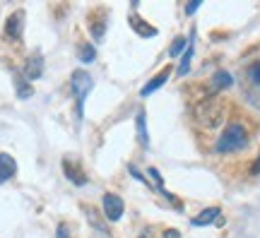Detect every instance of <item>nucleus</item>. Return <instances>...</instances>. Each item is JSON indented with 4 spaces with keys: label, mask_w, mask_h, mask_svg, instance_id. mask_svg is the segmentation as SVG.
<instances>
[{
    "label": "nucleus",
    "mask_w": 260,
    "mask_h": 238,
    "mask_svg": "<svg viewBox=\"0 0 260 238\" xmlns=\"http://www.w3.org/2000/svg\"><path fill=\"white\" fill-rule=\"evenodd\" d=\"M226 118V106L219 96H207L195 106V120L203 130H214L219 128Z\"/></svg>",
    "instance_id": "f257e3e1"
},
{
    "label": "nucleus",
    "mask_w": 260,
    "mask_h": 238,
    "mask_svg": "<svg viewBox=\"0 0 260 238\" xmlns=\"http://www.w3.org/2000/svg\"><path fill=\"white\" fill-rule=\"evenodd\" d=\"M246 147H248V132H246V128H243L241 123H232L219 135L217 145H214V152L217 154H232V152H241Z\"/></svg>",
    "instance_id": "f03ea898"
},
{
    "label": "nucleus",
    "mask_w": 260,
    "mask_h": 238,
    "mask_svg": "<svg viewBox=\"0 0 260 238\" xmlns=\"http://www.w3.org/2000/svg\"><path fill=\"white\" fill-rule=\"evenodd\" d=\"M70 87H73L75 101H77V118H82V113H84V101H87V94L92 92V87H94L92 75H89V73H84V70H77V73H73V77H70Z\"/></svg>",
    "instance_id": "7ed1b4c3"
},
{
    "label": "nucleus",
    "mask_w": 260,
    "mask_h": 238,
    "mask_svg": "<svg viewBox=\"0 0 260 238\" xmlns=\"http://www.w3.org/2000/svg\"><path fill=\"white\" fill-rule=\"evenodd\" d=\"M243 84L248 87L251 101H255V104L260 106V60H253V63L246 67V77H243Z\"/></svg>",
    "instance_id": "20e7f679"
},
{
    "label": "nucleus",
    "mask_w": 260,
    "mask_h": 238,
    "mask_svg": "<svg viewBox=\"0 0 260 238\" xmlns=\"http://www.w3.org/2000/svg\"><path fill=\"white\" fill-rule=\"evenodd\" d=\"M104 217L109 221H118L123 217V212H125V205H123V200L118 197V195H104Z\"/></svg>",
    "instance_id": "39448f33"
},
{
    "label": "nucleus",
    "mask_w": 260,
    "mask_h": 238,
    "mask_svg": "<svg viewBox=\"0 0 260 238\" xmlns=\"http://www.w3.org/2000/svg\"><path fill=\"white\" fill-rule=\"evenodd\" d=\"M22 24H24V12L17 10V12H12L8 17V24H5V37L10 41H19L22 37Z\"/></svg>",
    "instance_id": "423d86ee"
},
{
    "label": "nucleus",
    "mask_w": 260,
    "mask_h": 238,
    "mask_svg": "<svg viewBox=\"0 0 260 238\" xmlns=\"http://www.w3.org/2000/svg\"><path fill=\"white\" fill-rule=\"evenodd\" d=\"M24 80L27 82H34V80H39L41 75H44V58L41 55H31L27 60V65H24Z\"/></svg>",
    "instance_id": "0eeeda50"
},
{
    "label": "nucleus",
    "mask_w": 260,
    "mask_h": 238,
    "mask_svg": "<svg viewBox=\"0 0 260 238\" xmlns=\"http://www.w3.org/2000/svg\"><path fill=\"white\" fill-rule=\"evenodd\" d=\"M15 174H17V161H15L10 154L3 152V154H0V183L10 181Z\"/></svg>",
    "instance_id": "6e6552de"
},
{
    "label": "nucleus",
    "mask_w": 260,
    "mask_h": 238,
    "mask_svg": "<svg viewBox=\"0 0 260 238\" xmlns=\"http://www.w3.org/2000/svg\"><path fill=\"white\" fill-rule=\"evenodd\" d=\"M169 75H171V67H164V70H161V73H159L157 77H154V80H149V82L145 84V87H142L140 96H149L152 92H157L159 87H161V84H164V82L169 80Z\"/></svg>",
    "instance_id": "1a4fd4ad"
},
{
    "label": "nucleus",
    "mask_w": 260,
    "mask_h": 238,
    "mask_svg": "<svg viewBox=\"0 0 260 238\" xmlns=\"http://www.w3.org/2000/svg\"><path fill=\"white\" fill-rule=\"evenodd\" d=\"M219 219V207H207V210H203L198 217H193V226H207V224H214V221Z\"/></svg>",
    "instance_id": "9d476101"
},
{
    "label": "nucleus",
    "mask_w": 260,
    "mask_h": 238,
    "mask_svg": "<svg viewBox=\"0 0 260 238\" xmlns=\"http://www.w3.org/2000/svg\"><path fill=\"white\" fill-rule=\"evenodd\" d=\"M130 27L138 31L140 37H145V39H149V37H157V29L154 27H149L147 22H142V17H138V15H130Z\"/></svg>",
    "instance_id": "9b49d317"
},
{
    "label": "nucleus",
    "mask_w": 260,
    "mask_h": 238,
    "mask_svg": "<svg viewBox=\"0 0 260 238\" xmlns=\"http://www.w3.org/2000/svg\"><path fill=\"white\" fill-rule=\"evenodd\" d=\"M234 84V77L226 70H217L212 77V89L214 92H219V89H226V87H232Z\"/></svg>",
    "instance_id": "f8f14e48"
},
{
    "label": "nucleus",
    "mask_w": 260,
    "mask_h": 238,
    "mask_svg": "<svg viewBox=\"0 0 260 238\" xmlns=\"http://www.w3.org/2000/svg\"><path fill=\"white\" fill-rule=\"evenodd\" d=\"M135 125H138V140L142 147H149V135H147V125H145V111H138V118H135Z\"/></svg>",
    "instance_id": "ddd939ff"
},
{
    "label": "nucleus",
    "mask_w": 260,
    "mask_h": 238,
    "mask_svg": "<svg viewBox=\"0 0 260 238\" xmlns=\"http://www.w3.org/2000/svg\"><path fill=\"white\" fill-rule=\"evenodd\" d=\"M63 168H65V176H68L75 185H84V183H87V176H82V171H80L77 166H70V161H63Z\"/></svg>",
    "instance_id": "4468645a"
},
{
    "label": "nucleus",
    "mask_w": 260,
    "mask_h": 238,
    "mask_svg": "<svg viewBox=\"0 0 260 238\" xmlns=\"http://www.w3.org/2000/svg\"><path fill=\"white\" fill-rule=\"evenodd\" d=\"M15 87H17V94H19V99H29L31 94H34V89H31V84L24 80V75H19L15 73Z\"/></svg>",
    "instance_id": "2eb2a0df"
},
{
    "label": "nucleus",
    "mask_w": 260,
    "mask_h": 238,
    "mask_svg": "<svg viewBox=\"0 0 260 238\" xmlns=\"http://www.w3.org/2000/svg\"><path fill=\"white\" fill-rule=\"evenodd\" d=\"M190 60H193V41H188V48L183 51V55H181V65H178V75H181V77L188 75V70H190Z\"/></svg>",
    "instance_id": "dca6fc26"
},
{
    "label": "nucleus",
    "mask_w": 260,
    "mask_h": 238,
    "mask_svg": "<svg viewBox=\"0 0 260 238\" xmlns=\"http://www.w3.org/2000/svg\"><path fill=\"white\" fill-rule=\"evenodd\" d=\"M186 48H188V39L178 37L176 41H174V44H171V48H169V55H171V58H178V55L183 53V51H186Z\"/></svg>",
    "instance_id": "f3484780"
},
{
    "label": "nucleus",
    "mask_w": 260,
    "mask_h": 238,
    "mask_svg": "<svg viewBox=\"0 0 260 238\" xmlns=\"http://www.w3.org/2000/svg\"><path fill=\"white\" fill-rule=\"evenodd\" d=\"M94 58H96V51H94L92 44H82L80 46V60L82 63H92Z\"/></svg>",
    "instance_id": "a211bd4d"
},
{
    "label": "nucleus",
    "mask_w": 260,
    "mask_h": 238,
    "mask_svg": "<svg viewBox=\"0 0 260 238\" xmlns=\"http://www.w3.org/2000/svg\"><path fill=\"white\" fill-rule=\"evenodd\" d=\"M104 27H106V24H104V19L99 22V24H96V27H92V34H94V39H96V41H102V37H104Z\"/></svg>",
    "instance_id": "6ab92c4d"
},
{
    "label": "nucleus",
    "mask_w": 260,
    "mask_h": 238,
    "mask_svg": "<svg viewBox=\"0 0 260 238\" xmlns=\"http://www.w3.org/2000/svg\"><path fill=\"white\" fill-rule=\"evenodd\" d=\"M198 8H200V0H195V3H190V5H186V12H188V15H193V12H195V10H198Z\"/></svg>",
    "instance_id": "aec40b11"
},
{
    "label": "nucleus",
    "mask_w": 260,
    "mask_h": 238,
    "mask_svg": "<svg viewBox=\"0 0 260 238\" xmlns=\"http://www.w3.org/2000/svg\"><path fill=\"white\" fill-rule=\"evenodd\" d=\"M164 238H181V233H178L176 229H169L167 233H164Z\"/></svg>",
    "instance_id": "412c9836"
},
{
    "label": "nucleus",
    "mask_w": 260,
    "mask_h": 238,
    "mask_svg": "<svg viewBox=\"0 0 260 238\" xmlns=\"http://www.w3.org/2000/svg\"><path fill=\"white\" fill-rule=\"evenodd\" d=\"M253 174L255 176H260V156L255 159V164H253Z\"/></svg>",
    "instance_id": "4be33fe9"
},
{
    "label": "nucleus",
    "mask_w": 260,
    "mask_h": 238,
    "mask_svg": "<svg viewBox=\"0 0 260 238\" xmlns=\"http://www.w3.org/2000/svg\"><path fill=\"white\" fill-rule=\"evenodd\" d=\"M58 238H68V233H65V226H58Z\"/></svg>",
    "instance_id": "5701e85b"
},
{
    "label": "nucleus",
    "mask_w": 260,
    "mask_h": 238,
    "mask_svg": "<svg viewBox=\"0 0 260 238\" xmlns=\"http://www.w3.org/2000/svg\"><path fill=\"white\" fill-rule=\"evenodd\" d=\"M140 238H149V233H142V236H140Z\"/></svg>",
    "instance_id": "b1692460"
}]
</instances>
